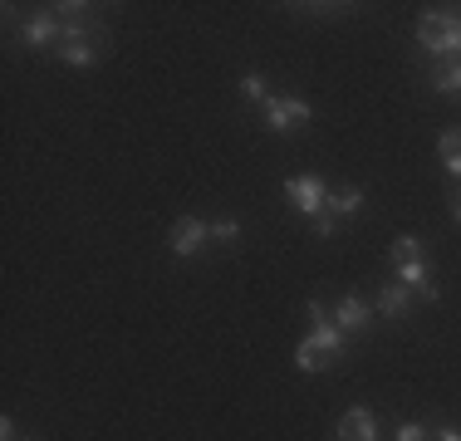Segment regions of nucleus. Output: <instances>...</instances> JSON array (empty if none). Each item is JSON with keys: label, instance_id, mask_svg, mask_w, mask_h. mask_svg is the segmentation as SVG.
Listing matches in <instances>:
<instances>
[{"label": "nucleus", "instance_id": "obj_2", "mask_svg": "<svg viewBox=\"0 0 461 441\" xmlns=\"http://www.w3.org/2000/svg\"><path fill=\"white\" fill-rule=\"evenodd\" d=\"M260 113H266L270 132H294L314 118V108H310V98H300V94H270V104L260 108Z\"/></svg>", "mask_w": 461, "mask_h": 441}, {"label": "nucleus", "instance_id": "obj_22", "mask_svg": "<svg viewBox=\"0 0 461 441\" xmlns=\"http://www.w3.org/2000/svg\"><path fill=\"white\" fill-rule=\"evenodd\" d=\"M442 167H447V176H456V182H461V152H452V158H442Z\"/></svg>", "mask_w": 461, "mask_h": 441}, {"label": "nucleus", "instance_id": "obj_11", "mask_svg": "<svg viewBox=\"0 0 461 441\" xmlns=\"http://www.w3.org/2000/svg\"><path fill=\"white\" fill-rule=\"evenodd\" d=\"M310 344L320 348L324 358H344V353H348V334L334 324V319H329V324H314L310 328Z\"/></svg>", "mask_w": 461, "mask_h": 441}, {"label": "nucleus", "instance_id": "obj_13", "mask_svg": "<svg viewBox=\"0 0 461 441\" xmlns=\"http://www.w3.org/2000/svg\"><path fill=\"white\" fill-rule=\"evenodd\" d=\"M432 88H437L442 98H461V59L437 64V69H432Z\"/></svg>", "mask_w": 461, "mask_h": 441}, {"label": "nucleus", "instance_id": "obj_18", "mask_svg": "<svg viewBox=\"0 0 461 441\" xmlns=\"http://www.w3.org/2000/svg\"><path fill=\"white\" fill-rule=\"evenodd\" d=\"M393 441H432V432H427L422 422H398V432H393Z\"/></svg>", "mask_w": 461, "mask_h": 441}, {"label": "nucleus", "instance_id": "obj_5", "mask_svg": "<svg viewBox=\"0 0 461 441\" xmlns=\"http://www.w3.org/2000/svg\"><path fill=\"white\" fill-rule=\"evenodd\" d=\"M20 40L25 50H50V44H64V20L59 15H30L20 25Z\"/></svg>", "mask_w": 461, "mask_h": 441}, {"label": "nucleus", "instance_id": "obj_15", "mask_svg": "<svg viewBox=\"0 0 461 441\" xmlns=\"http://www.w3.org/2000/svg\"><path fill=\"white\" fill-rule=\"evenodd\" d=\"M329 363H334V358H324L310 338H300V344H294V368H300V373H324Z\"/></svg>", "mask_w": 461, "mask_h": 441}, {"label": "nucleus", "instance_id": "obj_21", "mask_svg": "<svg viewBox=\"0 0 461 441\" xmlns=\"http://www.w3.org/2000/svg\"><path fill=\"white\" fill-rule=\"evenodd\" d=\"M432 441H461V427H437Z\"/></svg>", "mask_w": 461, "mask_h": 441}, {"label": "nucleus", "instance_id": "obj_6", "mask_svg": "<svg viewBox=\"0 0 461 441\" xmlns=\"http://www.w3.org/2000/svg\"><path fill=\"white\" fill-rule=\"evenodd\" d=\"M329 314H334V324L344 328V334H364V328L373 324V304L364 300V294H344Z\"/></svg>", "mask_w": 461, "mask_h": 441}, {"label": "nucleus", "instance_id": "obj_23", "mask_svg": "<svg viewBox=\"0 0 461 441\" xmlns=\"http://www.w3.org/2000/svg\"><path fill=\"white\" fill-rule=\"evenodd\" d=\"M0 441H20V432H15V422H10V417H0Z\"/></svg>", "mask_w": 461, "mask_h": 441}, {"label": "nucleus", "instance_id": "obj_25", "mask_svg": "<svg viewBox=\"0 0 461 441\" xmlns=\"http://www.w3.org/2000/svg\"><path fill=\"white\" fill-rule=\"evenodd\" d=\"M20 441H30V436H20Z\"/></svg>", "mask_w": 461, "mask_h": 441}, {"label": "nucleus", "instance_id": "obj_16", "mask_svg": "<svg viewBox=\"0 0 461 441\" xmlns=\"http://www.w3.org/2000/svg\"><path fill=\"white\" fill-rule=\"evenodd\" d=\"M408 260H422V240H417L412 230H402V236L393 240V265H408Z\"/></svg>", "mask_w": 461, "mask_h": 441}, {"label": "nucleus", "instance_id": "obj_12", "mask_svg": "<svg viewBox=\"0 0 461 441\" xmlns=\"http://www.w3.org/2000/svg\"><path fill=\"white\" fill-rule=\"evenodd\" d=\"M98 40H104V35H94V40H64L59 44V59L69 64V69H89V64H98Z\"/></svg>", "mask_w": 461, "mask_h": 441}, {"label": "nucleus", "instance_id": "obj_7", "mask_svg": "<svg viewBox=\"0 0 461 441\" xmlns=\"http://www.w3.org/2000/svg\"><path fill=\"white\" fill-rule=\"evenodd\" d=\"M378 417H373V407H348L344 417H339V441H378Z\"/></svg>", "mask_w": 461, "mask_h": 441}, {"label": "nucleus", "instance_id": "obj_10", "mask_svg": "<svg viewBox=\"0 0 461 441\" xmlns=\"http://www.w3.org/2000/svg\"><path fill=\"white\" fill-rule=\"evenodd\" d=\"M373 309H378L383 319H408V309H412V290H408V284H398V280L383 284V290H378V304H373Z\"/></svg>", "mask_w": 461, "mask_h": 441}, {"label": "nucleus", "instance_id": "obj_3", "mask_svg": "<svg viewBox=\"0 0 461 441\" xmlns=\"http://www.w3.org/2000/svg\"><path fill=\"white\" fill-rule=\"evenodd\" d=\"M206 240H212V220H202V216H177V220H172L167 246H172V256H177V260H192Z\"/></svg>", "mask_w": 461, "mask_h": 441}, {"label": "nucleus", "instance_id": "obj_8", "mask_svg": "<svg viewBox=\"0 0 461 441\" xmlns=\"http://www.w3.org/2000/svg\"><path fill=\"white\" fill-rule=\"evenodd\" d=\"M393 270H398V284H408V290L422 294L427 304L442 300V290L432 284V265H427V256H422V260H408V265H393Z\"/></svg>", "mask_w": 461, "mask_h": 441}, {"label": "nucleus", "instance_id": "obj_4", "mask_svg": "<svg viewBox=\"0 0 461 441\" xmlns=\"http://www.w3.org/2000/svg\"><path fill=\"white\" fill-rule=\"evenodd\" d=\"M285 196H290V206L300 216H324V202H329V186L320 182V176H290L285 182Z\"/></svg>", "mask_w": 461, "mask_h": 441}, {"label": "nucleus", "instance_id": "obj_19", "mask_svg": "<svg viewBox=\"0 0 461 441\" xmlns=\"http://www.w3.org/2000/svg\"><path fill=\"white\" fill-rule=\"evenodd\" d=\"M437 148H442V158H452V152H461V123H456V128H442Z\"/></svg>", "mask_w": 461, "mask_h": 441}, {"label": "nucleus", "instance_id": "obj_24", "mask_svg": "<svg viewBox=\"0 0 461 441\" xmlns=\"http://www.w3.org/2000/svg\"><path fill=\"white\" fill-rule=\"evenodd\" d=\"M452 220H456V226H461V192L452 196Z\"/></svg>", "mask_w": 461, "mask_h": 441}, {"label": "nucleus", "instance_id": "obj_20", "mask_svg": "<svg viewBox=\"0 0 461 441\" xmlns=\"http://www.w3.org/2000/svg\"><path fill=\"white\" fill-rule=\"evenodd\" d=\"M334 230H339V220L329 216V212H324V216H314V236H320V240H329Z\"/></svg>", "mask_w": 461, "mask_h": 441}, {"label": "nucleus", "instance_id": "obj_14", "mask_svg": "<svg viewBox=\"0 0 461 441\" xmlns=\"http://www.w3.org/2000/svg\"><path fill=\"white\" fill-rule=\"evenodd\" d=\"M240 98H246L250 108H266L270 104V84H266V74H240Z\"/></svg>", "mask_w": 461, "mask_h": 441}, {"label": "nucleus", "instance_id": "obj_9", "mask_svg": "<svg viewBox=\"0 0 461 441\" xmlns=\"http://www.w3.org/2000/svg\"><path fill=\"white\" fill-rule=\"evenodd\" d=\"M324 212L334 216V220H348V216H358V212H364V186H329V202H324Z\"/></svg>", "mask_w": 461, "mask_h": 441}, {"label": "nucleus", "instance_id": "obj_1", "mask_svg": "<svg viewBox=\"0 0 461 441\" xmlns=\"http://www.w3.org/2000/svg\"><path fill=\"white\" fill-rule=\"evenodd\" d=\"M417 44H422V54L437 64L461 59V15H452V10H422V20H417Z\"/></svg>", "mask_w": 461, "mask_h": 441}, {"label": "nucleus", "instance_id": "obj_17", "mask_svg": "<svg viewBox=\"0 0 461 441\" xmlns=\"http://www.w3.org/2000/svg\"><path fill=\"white\" fill-rule=\"evenodd\" d=\"M212 240H221V246H236V240H240V220H236V216L212 220Z\"/></svg>", "mask_w": 461, "mask_h": 441}]
</instances>
